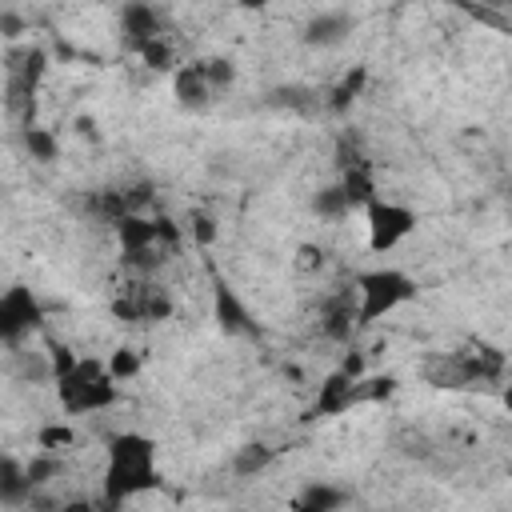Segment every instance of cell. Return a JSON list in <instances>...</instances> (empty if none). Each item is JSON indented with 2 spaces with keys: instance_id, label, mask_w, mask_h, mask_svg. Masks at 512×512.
Here are the masks:
<instances>
[{
  "instance_id": "cell-1",
  "label": "cell",
  "mask_w": 512,
  "mask_h": 512,
  "mask_svg": "<svg viewBox=\"0 0 512 512\" xmlns=\"http://www.w3.org/2000/svg\"><path fill=\"white\" fill-rule=\"evenodd\" d=\"M160 444L148 432L124 428L104 440V472H100V504L124 508L144 492L160 488Z\"/></svg>"
},
{
  "instance_id": "cell-9",
  "label": "cell",
  "mask_w": 512,
  "mask_h": 512,
  "mask_svg": "<svg viewBox=\"0 0 512 512\" xmlns=\"http://www.w3.org/2000/svg\"><path fill=\"white\" fill-rule=\"evenodd\" d=\"M160 32H168L164 28V16H160V8L152 4V0H128L124 8H120V40L136 52L144 40H152V36H160Z\"/></svg>"
},
{
  "instance_id": "cell-4",
  "label": "cell",
  "mask_w": 512,
  "mask_h": 512,
  "mask_svg": "<svg viewBox=\"0 0 512 512\" xmlns=\"http://www.w3.org/2000/svg\"><path fill=\"white\" fill-rule=\"evenodd\" d=\"M352 300H356V328H372L376 320L416 300V280L404 268H388V264L368 268L352 280Z\"/></svg>"
},
{
  "instance_id": "cell-6",
  "label": "cell",
  "mask_w": 512,
  "mask_h": 512,
  "mask_svg": "<svg viewBox=\"0 0 512 512\" xmlns=\"http://www.w3.org/2000/svg\"><path fill=\"white\" fill-rule=\"evenodd\" d=\"M360 212H364L368 252H376V256H384V252L400 248V244L416 232V224H420V212H416L412 204L392 200V196H380V192H376Z\"/></svg>"
},
{
  "instance_id": "cell-17",
  "label": "cell",
  "mask_w": 512,
  "mask_h": 512,
  "mask_svg": "<svg viewBox=\"0 0 512 512\" xmlns=\"http://www.w3.org/2000/svg\"><path fill=\"white\" fill-rule=\"evenodd\" d=\"M104 368L112 372V380H116V384H128V380H136V376L144 372V352H140V348H132V344H116V348L108 352Z\"/></svg>"
},
{
  "instance_id": "cell-20",
  "label": "cell",
  "mask_w": 512,
  "mask_h": 512,
  "mask_svg": "<svg viewBox=\"0 0 512 512\" xmlns=\"http://www.w3.org/2000/svg\"><path fill=\"white\" fill-rule=\"evenodd\" d=\"M36 448H44V452H72L76 448V428L68 424V420H52V424H40L36 428Z\"/></svg>"
},
{
  "instance_id": "cell-2",
  "label": "cell",
  "mask_w": 512,
  "mask_h": 512,
  "mask_svg": "<svg viewBox=\"0 0 512 512\" xmlns=\"http://www.w3.org/2000/svg\"><path fill=\"white\" fill-rule=\"evenodd\" d=\"M56 384V400L64 416H92V412H108L120 400V384L112 380V372L104 368V360L96 356H72L60 372L48 376Z\"/></svg>"
},
{
  "instance_id": "cell-3",
  "label": "cell",
  "mask_w": 512,
  "mask_h": 512,
  "mask_svg": "<svg viewBox=\"0 0 512 512\" xmlns=\"http://www.w3.org/2000/svg\"><path fill=\"white\" fill-rule=\"evenodd\" d=\"M116 236H120V252H124V268L132 276H152L168 252L180 248V228L172 220H148L140 212H128L120 216L116 224Z\"/></svg>"
},
{
  "instance_id": "cell-5",
  "label": "cell",
  "mask_w": 512,
  "mask_h": 512,
  "mask_svg": "<svg viewBox=\"0 0 512 512\" xmlns=\"http://www.w3.org/2000/svg\"><path fill=\"white\" fill-rule=\"evenodd\" d=\"M232 80H236L232 60H220V56H212V60H192V64H180V68L172 72V96H176L180 108L200 112V108H208L220 92H228Z\"/></svg>"
},
{
  "instance_id": "cell-16",
  "label": "cell",
  "mask_w": 512,
  "mask_h": 512,
  "mask_svg": "<svg viewBox=\"0 0 512 512\" xmlns=\"http://www.w3.org/2000/svg\"><path fill=\"white\" fill-rule=\"evenodd\" d=\"M272 460H276V448L256 440V444L236 448V456H232V472H236V476H244V480H252V476H260V472H268V468H272Z\"/></svg>"
},
{
  "instance_id": "cell-7",
  "label": "cell",
  "mask_w": 512,
  "mask_h": 512,
  "mask_svg": "<svg viewBox=\"0 0 512 512\" xmlns=\"http://www.w3.org/2000/svg\"><path fill=\"white\" fill-rule=\"evenodd\" d=\"M40 320H44V312L28 284L0 288V348H12L24 336H32L40 328Z\"/></svg>"
},
{
  "instance_id": "cell-25",
  "label": "cell",
  "mask_w": 512,
  "mask_h": 512,
  "mask_svg": "<svg viewBox=\"0 0 512 512\" xmlns=\"http://www.w3.org/2000/svg\"><path fill=\"white\" fill-rule=\"evenodd\" d=\"M240 8H268V4H276V0H236Z\"/></svg>"
},
{
  "instance_id": "cell-10",
  "label": "cell",
  "mask_w": 512,
  "mask_h": 512,
  "mask_svg": "<svg viewBox=\"0 0 512 512\" xmlns=\"http://www.w3.org/2000/svg\"><path fill=\"white\" fill-rule=\"evenodd\" d=\"M356 32V16L352 12H344V8H324V12H316L308 24H304V44L308 48H340L348 36Z\"/></svg>"
},
{
  "instance_id": "cell-15",
  "label": "cell",
  "mask_w": 512,
  "mask_h": 512,
  "mask_svg": "<svg viewBox=\"0 0 512 512\" xmlns=\"http://www.w3.org/2000/svg\"><path fill=\"white\" fill-rule=\"evenodd\" d=\"M136 56L144 60V68H152V72H176L180 68V60H176V44L168 40V32H160V36H152V40H144L140 48H136Z\"/></svg>"
},
{
  "instance_id": "cell-13",
  "label": "cell",
  "mask_w": 512,
  "mask_h": 512,
  "mask_svg": "<svg viewBox=\"0 0 512 512\" xmlns=\"http://www.w3.org/2000/svg\"><path fill=\"white\" fill-rule=\"evenodd\" d=\"M344 504H352V492H348V488H336V484H328V480H308V484L292 496V508H300V512H336V508H344Z\"/></svg>"
},
{
  "instance_id": "cell-14",
  "label": "cell",
  "mask_w": 512,
  "mask_h": 512,
  "mask_svg": "<svg viewBox=\"0 0 512 512\" xmlns=\"http://www.w3.org/2000/svg\"><path fill=\"white\" fill-rule=\"evenodd\" d=\"M216 324H220L228 336L252 332V316H248V308L240 304V296H236V288H232L228 280H216Z\"/></svg>"
},
{
  "instance_id": "cell-21",
  "label": "cell",
  "mask_w": 512,
  "mask_h": 512,
  "mask_svg": "<svg viewBox=\"0 0 512 512\" xmlns=\"http://www.w3.org/2000/svg\"><path fill=\"white\" fill-rule=\"evenodd\" d=\"M312 212H316V216H324V220H340V216H348V212H352V204H348V196H344V188H340V184H328V188H320V192H316Z\"/></svg>"
},
{
  "instance_id": "cell-24",
  "label": "cell",
  "mask_w": 512,
  "mask_h": 512,
  "mask_svg": "<svg viewBox=\"0 0 512 512\" xmlns=\"http://www.w3.org/2000/svg\"><path fill=\"white\" fill-rule=\"evenodd\" d=\"M0 32H4V36H20V32H24V20L12 16V12H4V16H0Z\"/></svg>"
},
{
  "instance_id": "cell-19",
  "label": "cell",
  "mask_w": 512,
  "mask_h": 512,
  "mask_svg": "<svg viewBox=\"0 0 512 512\" xmlns=\"http://www.w3.org/2000/svg\"><path fill=\"white\" fill-rule=\"evenodd\" d=\"M24 152H28L36 164H52V160L60 156V140H56V132L40 128V124H28V128H24Z\"/></svg>"
},
{
  "instance_id": "cell-11",
  "label": "cell",
  "mask_w": 512,
  "mask_h": 512,
  "mask_svg": "<svg viewBox=\"0 0 512 512\" xmlns=\"http://www.w3.org/2000/svg\"><path fill=\"white\" fill-rule=\"evenodd\" d=\"M44 72H48L44 48H24V52H16L12 64H8V92H12V104L32 100L36 88H40V80H44Z\"/></svg>"
},
{
  "instance_id": "cell-23",
  "label": "cell",
  "mask_w": 512,
  "mask_h": 512,
  "mask_svg": "<svg viewBox=\"0 0 512 512\" xmlns=\"http://www.w3.org/2000/svg\"><path fill=\"white\" fill-rule=\"evenodd\" d=\"M192 236H196L200 244H212V240H216V224H212V216L192 212Z\"/></svg>"
},
{
  "instance_id": "cell-18",
  "label": "cell",
  "mask_w": 512,
  "mask_h": 512,
  "mask_svg": "<svg viewBox=\"0 0 512 512\" xmlns=\"http://www.w3.org/2000/svg\"><path fill=\"white\" fill-rule=\"evenodd\" d=\"M340 188H344V196H348L352 212H356V208H364V204L376 196V180H372V172H368L364 164H352V168L340 176Z\"/></svg>"
},
{
  "instance_id": "cell-8",
  "label": "cell",
  "mask_w": 512,
  "mask_h": 512,
  "mask_svg": "<svg viewBox=\"0 0 512 512\" xmlns=\"http://www.w3.org/2000/svg\"><path fill=\"white\" fill-rule=\"evenodd\" d=\"M112 312L128 324H144V320H168L172 316V300L164 288L148 284V276H132L128 272V284L112 296Z\"/></svg>"
},
{
  "instance_id": "cell-22",
  "label": "cell",
  "mask_w": 512,
  "mask_h": 512,
  "mask_svg": "<svg viewBox=\"0 0 512 512\" xmlns=\"http://www.w3.org/2000/svg\"><path fill=\"white\" fill-rule=\"evenodd\" d=\"M364 84H368V68H364V64H356V68H352V72L332 88V108H348V104L364 92Z\"/></svg>"
},
{
  "instance_id": "cell-12",
  "label": "cell",
  "mask_w": 512,
  "mask_h": 512,
  "mask_svg": "<svg viewBox=\"0 0 512 512\" xmlns=\"http://www.w3.org/2000/svg\"><path fill=\"white\" fill-rule=\"evenodd\" d=\"M32 496H36V488H32V480H28L24 460L12 456V452H0V504H4V508H20V504H28Z\"/></svg>"
}]
</instances>
